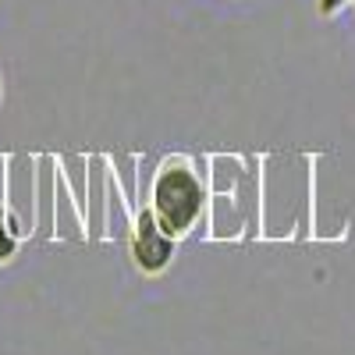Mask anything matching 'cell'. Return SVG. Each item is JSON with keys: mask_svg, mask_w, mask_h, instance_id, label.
Returning <instances> with one entry per match:
<instances>
[{"mask_svg": "<svg viewBox=\"0 0 355 355\" xmlns=\"http://www.w3.org/2000/svg\"><path fill=\"white\" fill-rule=\"evenodd\" d=\"M150 210L160 220L167 234H174L178 242L189 239L196 231L202 210H206V189L199 171L185 157H171L153 178V192H150Z\"/></svg>", "mask_w": 355, "mask_h": 355, "instance_id": "cell-1", "label": "cell"}, {"mask_svg": "<svg viewBox=\"0 0 355 355\" xmlns=\"http://www.w3.org/2000/svg\"><path fill=\"white\" fill-rule=\"evenodd\" d=\"M174 256H178V239L160 227V220L153 217L150 206L139 210L135 227H132V263L139 266V274L160 277L174 263Z\"/></svg>", "mask_w": 355, "mask_h": 355, "instance_id": "cell-2", "label": "cell"}, {"mask_svg": "<svg viewBox=\"0 0 355 355\" xmlns=\"http://www.w3.org/2000/svg\"><path fill=\"white\" fill-rule=\"evenodd\" d=\"M352 0H316V11L323 15V18H334L341 8H348Z\"/></svg>", "mask_w": 355, "mask_h": 355, "instance_id": "cell-3", "label": "cell"}, {"mask_svg": "<svg viewBox=\"0 0 355 355\" xmlns=\"http://www.w3.org/2000/svg\"><path fill=\"white\" fill-rule=\"evenodd\" d=\"M11 249H15V242L8 239L4 231H0V259H8V256H11Z\"/></svg>", "mask_w": 355, "mask_h": 355, "instance_id": "cell-4", "label": "cell"}, {"mask_svg": "<svg viewBox=\"0 0 355 355\" xmlns=\"http://www.w3.org/2000/svg\"><path fill=\"white\" fill-rule=\"evenodd\" d=\"M0 100H4V78H0Z\"/></svg>", "mask_w": 355, "mask_h": 355, "instance_id": "cell-5", "label": "cell"}, {"mask_svg": "<svg viewBox=\"0 0 355 355\" xmlns=\"http://www.w3.org/2000/svg\"><path fill=\"white\" fill-rule=\"evenodd\" d=\"M352 4H355V0H352Z\"/></svg>", "mask_w": 355, "mask_h": 355, "instance_id": "cell-6", "label": "cell"}]
</instances>
